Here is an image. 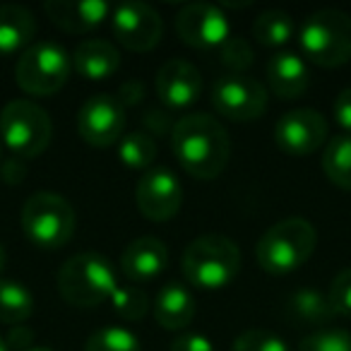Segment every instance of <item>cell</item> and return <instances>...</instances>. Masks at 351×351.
<instances>
[{
  "label": "cell",
  "mask_w": 351,
  "mask_h": 351,
  "mask_svg": "<svg viewBox=\"0 0 351 351\" xmlns=\"http://www.w3.org/2000/svg\"><path fill=\"white\" fill-rule=\"evenodd\" d=\"M73 70L89 82H101L121 70V53L111 41L87 39L73 51Z\"/></svg>",
  "instance_id": "19"
},
{
  "label": "cell",
  "mask_w": 351,
  "mask_h": 351,
  "mask_svg": "<svg viewBox=\"0 0 351 351\" xmlns=\"http://www.w3.org/2000/svg\"><path fill=\"white\" fill-rule=\"evenodd\" d=\"M298 44L311 63L339 68L351 60V17L341 10H317L303 20Z\"/></svg>",
  "instance_id": "5"
},
{
  "label": "cell",
  "mask_w": 351,
  "mask_h": 351,
  "mask_svg": "<svg viewBox=\"0 0 351 351\" xmlns=\"http://www.w3.org/2000/svg\"><path fill=\"white\" fill-rule=\"evenodd\" d=\"M73 73V56L56 41H36L15 65V82L29 97H53Z\"/></svg>",
  "instance_id": "8"
},
{
  "label": "cell",
  "mask_w": 351,
  "mask_h": 351,
  "mask_svg": "<svg viewBox=\"0 0 351 351\" xmlns=\"http://www.w3.org/2000/svg\"><path fill=\"white\" fill-rule=\"evenodd\" d=\"M113 306V311L123 317V320H142L149 311V298L142 289L135 287H121L113 291V296L108 298Z\"/></svg>",
  "instance_id": "28"
},
{
  "label": "cell",
  "mask_w": 351,
  "mask_h": 351,
  "mask_svg": "<svg viewBox=\"0 0 351 351\" xmlns=\"http://www.w3.org/2000/svg\"><path fill=\"white\" fill-rule=\"evenodd\" d=\"M36 36V20L22 5H0V56L25 53Z\"/></svg>",
  "instance_id": "21"
},
{
  "label": "cell",
  "mask_w": 351,
  "mask_h": 351,
  "mask_svg": "<svg viewBox=\"0 0 351 351\" xmlns=\"http://www.w3.org/2000/svg\"><path fill=\"white\" fill-rule=\"evenodd\" d=\"M267 84L274 97L298 99L311 87V70L306 58L293 51H279L267 60Z\"/></svg>",
  "instance_id": "18"
},
{
  "label": "cell",
  "mask_w": 351,
  "mask_h": 351,
  "mask_svg": "<svg viewBox=\"0 0 351 351\" xmlns=\"http://www.w3.org/2000/svg\"><path fill=\"white\" fill-rule=\"evenodd\" d=\"M0 164H3V142H0Z\"/></svg>",
  "instance_id": "40"
},
{
  "label": "cell",
  "mask_w": 351,
  "mask_h": 351,
  "mask_svg": "<svg viewBox=\"0 0 351 351\" xmlns=\"http://www.w3.org/2000/svg\"><path fill=\"white\" fill-rule=\"evenodd\" d=\"M34 313V296L20 282L0 279V322L5 325H22Z\"/></svg>",
  "instance_id": "25"
},
{
  "label": "cell",
  "mask_w": 351,
  "mask_h": 351,
  "mask_svg": "<svg viewBox=\"0 0 351 351\" xmlns=\"http://www.w3.org/2000/svg\"><path fill=\"white\" fill-rule=\"evenodd\" d=\"M169 267V248L156 236L135 239L121 255V274L130 282H149Z\"/></svg>",
  "instance_id": "17"
},
{
  "label": "cell",
  "mask_w": 351,
  "mask_h": 351,
  "mask_svg": "<svg viewBox=\"0 0 351 351\" xmlns=\"http://www.w3.org/2000/svg\"><path fill=\"white\" fill-rule=\"evenodd\" d=\"M330 301L337 315H351V267L341 269L330 287Z\"/></svg>",
  "instance_id": "32"
},
{
  "label": "cell",
  "mask_w": 351,
  "mask_h": 351,
  "mask_svg": "<svg viewBox=\"0 0 351 351\" xmlns=\"http://www.w3.org/2000/svg\"><path fill=\"white\" fill-rule=\"evenodd\" d=\"M84 351H142L140 339L125 327L106 325L92 332L84 344Z\"/></svg>",
  "instance_id": "27"
},
{
  "label": "cell",
  "mask_w": 351,
  "mask_h": 351,
  "mask_svg": "<svg viewBox=\"0 0 351 351\" xmlns=\"http://www.w3.org/2000/svg\"><path fill=\"white\" fill-rule=\"evenodd\" d=\"M118 289L116 269L99 253H77L58 272V291L70 306L92 308L108 301Z\"/></svg>",
  "instance_id": "4"
},
{
  "label": "cell",
  "mask_w": 351,
  "mask_h": 351,
  "mask_svg": "<svg viewBox=\"0 0 351 351\" xmlns=\"http://www.w3.org/2000/svg\"><path fill=\"white\" fill-rule=\"evenodd\" d=\"M0 171H3V178H5L8 183H20L22 178H25V164H22V159H8L0 164Z\"/></svg>",
  "instance_id": "36"
},
{
  "label": "cell",
  "mask_w": 351,
  "mask_h": 351,
  "mask_svg": "<svg viewBox=\"0 0 351 351\" xmlns=\"http://www.w3.org/2000/svg\"><path fill=\"white\" fill-rule=\"evenodd\" d=\"M171 351H215V346H212V341L205 335L188 332V335L176 337L173 344H171Z\"/></svg>",
  "instance_id": "34"
},
{
  "label": "cell",
  "mask_w": 351,
  "mask_h": 351,
  "mask_svg": "<svg viewBox=\"0 0 351 351\" xmlns=\"http://www.w3.org/2000/svg\"><path fill=\"white\" fill-rule=\"evenodd\" d=\"M332 113H335L337 125L344 130V135H351V87L337 94L335 104H332Z\"/></svg>",
  "instance_id": "33"
},
{
  "label": "cell",
  "mask_w": 351,
  "mask_h": 351,
  "mask_svg": "<svg viewBox=\"0 0 351 351\" xmlns=\"http://www.w3.org/2000/svg\"><path fill=\"white\" fill-rule=\"evenodd\" d=\"M29 351H51V349H46V346H34V349H29Z\"/></svg>",
  "instance_id": "39"
},
{
  "label": "cell",
  "mask_w": 351,
  "mask_h": 351,
  "mask_svg": "<svg viewBox=\"0 0 351 351\" xmlns=\"http://www.w3.org/2000/svg\"><path fill=\"white\" fill-rule=\"evenodd\" d=\"M289 313L298 322H306V325H325L332 317H337L330 296L311 287H303L291 293V298H289Z\"/></svg>",
  "instance_id": "22"
},
{
  "label": "cell",
  "mask_w": 351,
  "mask_h": 351,
  "mask_svg": "<svg viewBox=\"0 0 351 351\" xmlns=\"http://www.w3.org/2000/svg\"><path fill=\"white\" fill-rule=\"evenodd\" d=\"M269 94L258 80L248 75H221L212 84V106L219 116L236 123L258 121L265 113Z\"/></svg>",
  "instance_id": "9"
},
{
  "label": "cell",
  "mask_w": 351,
  "mask_h": 351,
  "mask_svg": "<svg viewBox=\"0 0 351 351\" xmlns=\"http://www.w3.org/2000/svg\"><path fill=\"white\" fill-rule=\"evenodd\" d=\"M32 339H34V335H32L27 327H12L5 341H8V349H25V351H29Z\"/></svg>",
  "instance_id": "35"
},
{
  "label": "cell",
  "mask_w": 351,
  "mask_h": 351,
  "mask_svg": "<svg viewBox=\"0 0 351 351\" xmlns=\"http://www.w3.org/2000/svg\"><path fill=\"white\" fill-rule=\"evenodd\" d=\"M195 296L181 282H169L154 298V317L164 330H183L195 317Z\"/></svg>",
  "instance_id": "20"
},
{
  "label": "cell",
  "mask_w": 351,
  "mask_h": 351,
  "mask_svg": "<svg viewBox=\"0 0 351 351\" xmlns=\"http://www.w3.org/2000/svg\"><path fill=\"white\" fill-rule=\"evenodd\" d=\"M111 32L118 44L135 53H147L161 41V15L147 3H121L111 10Z\"/></svg>",
  "instance_id": "12"
},
{
  "label": "cell",
  "mask_w": 351,
  "mask_h": 351,
  "mask_svg": "<svg viewBox=\"0 0 351 351\" xmlns=\"http://www.w3.org/2000/svg\"><path fill=\"white\" fill-rule=\"evenodd\" d=\"M296 34V22L287 10H265L253 22V39L265 49H282Z\"/></svg>",
  "instance_id": "23"
},
{
  "label": "cell",
  "mask_w": 351,
  "mask_h": 351,
  "mask_svg": "<svg viewBox=\"0 0 351 351\" xmlns=\"http://www.w3.org/2000/svg\"><path fill=\"white\" fill-rule=\"evenodd\" d=\"M22 231L41 250H58L73 239L77 217L58 193H34L22 207Z\"/></svg>",
  "instance_id": "7"
},
{
  "label": "cell",
  "mask_w": 351,
  "mask_h": 351,
  "mask_svg": "<svg viewBox=\"0 0 351 351\" xmlns=\"http://www.w3.org/2000/svg\"><path fill=\"white\" fill-rule=\"evenodd\" d=\"M118 159L132 171L152 169L156 159V140L147 130H132L121 137L118 142Z\"/></svg>",
  "instance_id": "26"
},
{
  "label": "cell",
  "mask_w": 351,
  "mask_h": 351,
  "mask_svg": "<svg viewBox=\"0 0 351 351\" xmlns=\"http://www.w3.org/2000/svg\"><path fill=\"white\" fill-rule=\"evenodd\" d=\"M298 351H351V332L317 330L301 341Z\"/></svg>",
  "instance_id": "30"
},
{
  "label": "cell",
  "mask_w": 351,
  "mask_h": 351,
  "mask_svg": "<svg viewBox=\"0 0 351 351\" xmlns=\"http://www.w3.org/2000/svg\"><path fill=\"white\" fill-rule=\"evenodd\" d=\"M135 202L149 221H169L178 215L183 202L181 181L166 166H152L140 173L135 186Z\"/></svg>",
  "instance_id": "11"
},
{
  "label": "cell",
  "mask_w": 351,
  "mask_h": 351,
  "mask_svg": "<svg viewBox=\"0 0 351 351\" xmlns=\"http://www.w3.org/2000/svg\"><path fill=\"white\" fill-rule=\"evenodd\" d=\"M315 243V226L301 217H289L265 231L263 239L258 241L255 255L265 272L282 277V274H291L303 267L311 260Z\"/></svg>",
  "instance_id": "3"
},
{
  "label": "cell",
  "mask_w": 351,
  "mask_h": 351,
  "mask_svg": "<svg viewBox=\"0 0 351 351\" xmlns=\"http://www.w3.org/2000/svg\"><path fill=\"white\" fill-rule=\"evenodd\" d=\"M3 267H5V248L0 245V272H3Z\"/></svg>",
  "instance_id": "37"
},
{
  "label": "cell",
  "mask_w": 351,
  "mask_h": 351,
  "mask_svg": "<svg viewBox=\"0 0 351 351\" xmlns=\"http://www.w3.org/2000/svg\"><path fill=\"white\" fill-rule=\"evenodd\" d=\"M44 12L68 34H84L108 20L111 8L104 0H49L44 3Z\"/></svg>",
  "instance_id": "16"
},
{
  "label": "cell",
  "mask_w": 351,
  "mask_h": 351,
  "mask_svg": "<svg viewBox=\"0 0 351 351\" xmlns=\"http://www.w3.org/2000/svg\"><path fill=\"white\" fill-rule=\"evenodd\" d=\"M156 97L169 108H188L200 99L202 77L200 70L188 60H166L154 80Z\"/></svg>",
  "instance_id": "15"
},
{
  "label": "cell",
  "mask_w": 351,
  "mask_h": 351,
  "mask_svg": "<svg viewBox=\"0 0 351 351\" xmlns=\"http://www.w3.org/2000/svg\"><path fill=\"white\" fill-rule=\"evenodd\" d=\"M53 123L34 101L15 99L0 111V142L17 159H36L51 145Z\"/></svg>",
  "instance_id": "6"
},
{
  "label": "cell",
  "mask_w": 351,
  "mask_h": 351,
  "mask_svg": "<svg viewBox=\"0 0 351 351\" xmlns=\"http://www.w3.org/2000/svg\"><path fill=\"white\" fill-rule=\"evenodd\" d=\"M0 351H10V349H8V341L3 339V337H0Z\"/></svg>",
  "instance_id": "38"
},
{
  "label": "cell",
  "mask_w": 351,
  "mask_h": 351,
  "mask_svg": "<svg viewBox=\"0 0 351 351\" xmlns=\"http://www.w3.org/2000/svg\"><path fill=\"white\" fill-rule=\"evenodd\" d=\"M322 171L341 191H351V135H335L322 152Z\"/></svg>",
  "instance_id": "24"
},
{
  "label": "cell",
  "mask_w": 351,
  "mask_h": 351,
  "mask_svg": "<svg viewBox=\"0 0 351 351\" xmlns=\"http://www.w3.org/2000/svg\"><path fill=\"white\" fill-rule=\"evenodd\" d=\"M176 34L191 49L210 51L221 49L231 39V25L219 5L191 3L176 15Z\"/></svg>",
  "instance_id": "10"
},
{
  "label": "cell",
  "mask_w": 351,
  "mask_h": 351,
  "mask_svg": "<svg viewBox=\"0 0 351 351\" xmlns=\"http://www.w3.org/2000/svg\"><path fill=\"white\" fill-rule=\"evenodd\" d=\"M125 128V106L113 94H94L77 111V132L92 147H111L121 142Z\"/></svg>",
  "instance_id": "13"
},
{
  "label": "cell",
  "mask_w": 351,
  "mask_h": 351,
  "mask_svg": "<svg viewBox=\"0 0 351 351\" xmlns=\"http://www.w3.org/2000/svg\"><path fill=\"white\" fill-rule=\"evenodd\" d=\"M274 142L289 156H308L327 142V121L315 108H293L277 121Z\"/></svg>",
  "instance_id": "14"
},
{
  "label": "cell",
  "mask_w": 351,
  "mask_h": 351,
  "mask_svg": "<svg viewBox=\"0 0 351 351\" xmlns=\"http://www.w3.org/2000/svg\"><path fill=\"white\" fill-rule=\"evenodd\" d=\"M219 60L224 68L231 70V75H243L253 65V49L241 36H231L219 49Z\"/></svg>",
  "instance_id": "29"
},
{
  "label": "cell",
  "mask_w": 351,
  "mask_h": 351,
  "mask_svg": "<svg viewBox=\"0 0 351 351\" xmlns=\"http://www.w3.org/2000/svg\"><path fill=\"white\" fill-rule=\"evenodd\" d=\"M231 351H289V344L279 335L267 330H245L236 337Z\"/></svg>",
  "instance_id": "31"
},
{
  "label": "cell",
  "mask_w": 351,
  "mask_h": 351,
  "mask_svg": "<svg viewBox=\"0 0 351 351\" xmlns=\"http://www.w3.org/2000/svg\"><path fill=\"white\" fill-rule=\"evenodd\" d=\"M181 267L186 279L202 291H221L241 272V250L231 239L207 234L188 243Z\"/></svg>",
  "instance_id": "2"
},
{
  "label": "cell",
  "mask_w": 351,
  "mask_h": 351,
  "mask_svg": "<svg viewBox=\"0 0 351 351\" xmlns=\"http://www.w3.org/2000/svg\"><path fill=\"white\" fill-rule=\"evenodd\" d=\"M171 147L191 176L200 181H212L226 169L231 156V137L226 128L207 113H188L176 121L171 130Z\"/></svg>",
  "instance_id": "1"
}]
</instances>
